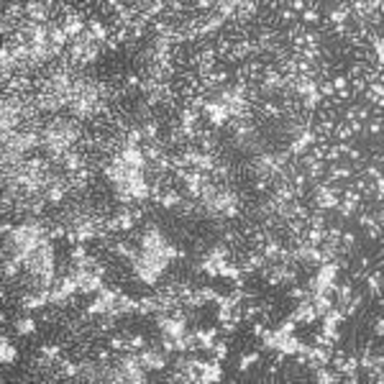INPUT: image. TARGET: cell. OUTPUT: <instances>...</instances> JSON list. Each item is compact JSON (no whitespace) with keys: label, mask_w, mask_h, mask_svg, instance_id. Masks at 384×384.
<instances>
[{"label":"cell","mask_w":384,"mask_h":384,"mask_svg":"<svg viewBox=\"0 0 384 384\" xmlns=\"http://www.w3.org/2000/svg\"><path fill=\"white\" fill-rule=\"evenodd\" d=\"M348 128H351L353 136H359V133H364V123H359V121H348Z\"/></svg>","instance_id":"obj_57"},{"label":"cell","mask_w":384,"mask_h":384,"mask_svg":"<svg viewBox=\"0 0 384 384\" xmlns=\"http://www.w3.org/2000/svg\"><path fill=\"white\" fill-rule=\"evenodd\" d=\"M320 100H323V97H320V92H318V90H315V92H310L307 97H302V100H300L302 113H315V110L320 108Z\"/></svg>","instance_id":"obj_18"},{"label":"cell","mask_w":384,"mask_h":384,"mask_svg":"<svg viewBox=\"0 0 384 384\" xmlns=\"http://www.w3.org/2000/svg\"><path fill=\"white\" fill-rule=\"evenodd\" d=\"M315 382L318 384H336V382H341V374L330 371L328 366H318L315 369Z\"/></svg>","instance_id":"obj_12"},{"label":"cell","mask_w":384,"mask_h":384,"mask_svg":"<svg viewBox=\"0 0 384 384\" xmlns=\"http://www.w3.org/2000/svg\"><path fill=\"white\" fill-rule=\"evenodd\" d=\"M39 353H41V356H46V359H51V361H59L61 346H57V343H44V346L39 348Z\"/></svg>","instance_id":"obj_29"},{"label":"cell","mask_w":384,"mask_h":384,"mask_svg":"<svg viewBox=\"0 0 384 384\" xmlns=\"http://www.w3.org/2000/svg\"><path fill=\"white\" fill-rule=\"evenodd\" d=\"M371 330H374V338H382V336H384V318H382V315L374 320V328H371Z\"/></svg>","instance_id":"obj_52"},{"label":"cell","mask_w":384,"mask_h":384,"mask_svg":"<svg viewBox=\"0 0 384 384\" xmlns=\"http://www.w3.org/2000/svg\"><path fill=\"white\" fill-rule=\"evenodd\" d=\"M312 144H315V133H312V128H305V131H300L297 136L292 138V144L287 146V151L292 156H300V154H305Z\"/></svg>","instance_id":"obj_2"},{"label":"cell","mask_w":384,"mask_h":384,"mask_svg":"<svg viewBox=\"0 0 384 384\" xmlns=\"http://www.w3.org/2000/svg\"><path fill=\"white\" fill-rule=\"evenodd\" d=\"M220 215H223V218H228V220H238V218H241V208H238V202H230L228 208H223Z\"/></svg>","instance_id":"obj_34"},{"label":"cell","mask_w":384,"mask_h":384,"mask_svg":"<svg viewBox=\"0 0 384 384\" xmlns=\"http://www.w3.org/2000/svg\"><path fill=\"white\" fill-rule=\"evenodd\" d=\"M264 333H266V323H264V320H254V323H251V336L254 338H261Z\"/></svg>","instance_id":"obj_46"},{"label":"cell","mask_w":384,"mask_h":384,"mask_svg":"<svg viewBox=\"0 0 384 384\" xmlns=\"http://www.w3.org/2000/svg\"><path fill=\"white\" fill-rule=\"evenodd\" d=\"M330 85H333V90H343V87H348V79H346V75H333Z\"/></svg>","instance_id":"obj_48"},{"label":"cell","mask_w":384,"mask_h":384,"mask_svg":"<svg viewBox=\"0 0 384 384\" xmlns=\"http://www.w3.org/2000/svg\"><path fill=\"white\" fill-rule=\"evenodd\" d=\"M220 330L226 336H230V333H236L238 330V323H233V320H226V323H220Z\"/></svg>","instance_id":"obj_53"},{"label":"cell","mask_w":384,"mask_h":384,"mask_svg":"<svg viewBox=\"0 0 384 384\" xmlns=\"http://www.w3.org/2000/svg\"><path fill=\"white\" fill-rule=\"evenodd\" d=\"M325 177H328L330 182H343V180H351V177H353V169L348 167V164H341V162H338V164H333V167L328 169Z\"/></svg>","instance_id":"obj_6"},{"label":"cell","mask_w":384,"mask_h":384,"mask_svg":"<svg viewBox=\"0 0 384 384\" xmlns=\"http://www.w3.org/2000/svg\"><path fill=\"white\" fill-rule=\"evenodd\" d=\"M312 343H318V346H323V348H330V351H333V346H336L325 333H315V336H312Z\"/></svg>","instance_id":"obj_43"},{"label":"cell","mask_w":384,"mask_h":384,"mask_svg":"<svg viewBox=\"0 0 384 384\" xmlns=\"http://www.w3.org/2000/svg\"><path fill=\"white\" fill-rule=\"evenodd\" d=\"M320 5H315V8H307L305 13H302V23H318L320 21V11H318Z\"/></svg>","instance_id":"obj_40"},{"label":"cell","mask_w":384,"mask_h":384,"mask_svg":"<svg viewBox=\"0 0 384 384\" xmlns=\"http://www.w3.org/2000/svg\"><path fill=\"white\" fill-rule=\"evenodd\" d=\"M121 156L131 169H144L146 167V156H144V151H141V146H123Z\"/></svg>","instance_id":"obj_3"},{"label":"cell","mask_w":384,"mask_h":384,"mask_svg":"<svg viewBox=\"0 0 384 384\" xmlns=\"http://www.w3.org/2000/svg\"><path fill=\"white\" fill-rule=\"evenodd\" d=\"M364 131L374 133V136H377V133H382V118H371V121L366 123V126H364Z\"/></svg>","instance_id":"obj_49"},{"label":"cell","mask_w":384,"mask_h":384,"mask_svg":"<svg viewBox=\"0 0 384 384\" xmlns=\"http://www.w3.org/2000/svg\"><path fill=\"white\" fill-rule=\"evenodd\" d=\"M187 256H190V254H187L184 248H177V254H174V259H180V261H184Z\"/></svg>","instance_id":"obj_61"},{"label":"cell","mask_w":384,"mask_h":384,"mask_svg":"<svg viewBox=\"0 0 384 384\" xmlns=\"http://www.w3.org/2000/svg\"><path fill=\"white\" fill-rule=\"evenodd\" d=\"M333 138H336V141H346V144L353 138V133H351V128H348V123H346V121H338V123H336V128H333Z\"/></svg>","instance_id":"obj_22"},{"label":"cell","mask_w":384,"mask_h":384,"mask_svg":"<svg viewBox=\"0 0 384 384\" xmlns=\"http://www.w3.org/2000/svg\"><path fill=\"white\" fill-rule=\"evenodd\" d=\"M141 131H144V141L146 144H162V123L154 118H146L141 123Z\"/></svg>","instance_id":"obj_4"},{"label":"cell","mask_w":384,"mask_h":384,"mask_svg":"<svg viewBox=\"0 0 384 384\" xmlns=\"http://www.w3.org/2000/svg\"><path fill=\"white\" fill-rule=\"evenodd\" d=\"M279 248H282V244L272 236V238L261 246V256L266 259V261H276V256H279Z\"/></svg>","instance_id":"obj_15"},{"label":"cell","mask_w":384,"mask_h":384,"mask_svg":"<svg viewBox=\"0 0 384 384\" xmlns=\"http://www.w3.org/2000/svg\"><path fill=\"white\" fill-rule=\"evenodd\" d=\"M348 31H351V26H348V23H338V26H330V33H333L336 39H343Z\"/></svg>","instance_id":"obj_44"},{"label":"cell","mask_w":384,"mask_h":384,"mask_svg":"<svg viewBox=\"0 0 384 384\" xmlns=\"http://www.w3.org/2000/svg\"><path fill=\"white\" fill-rule=\"evenodd\" d=\"M15 356H18V351H15V346L8 343V336L0 338V361L3 364H13Z\"/></svg>","instance_id":"obj_13"},{"label":"cell","mask_w":384,"mask_h":384,"mask_svg":"<svg viewBox=\"0 0 384 384\" xmlns=\"http://www.w3.org/2000/svg\"><path fill=\"white\" fill-rule=\"evenodd\" d=\"M323 177H325V162H312L307 167V180L310 182H318V180H323Z\"/></svg>","instance_id":"obj_24"},{"label":"cell","mask_w":384,"mask_h":384,"mask_svg":"<svg viewBox=\"0 0 384 384\" xmlns=\"http://www.w3.org/2000/svg\"><path fill=\"white\" fill-rule=\"evenodd\" d=\"M236 8H238V0H220V3H215V11L223 21H228V18H233L236 15Z\"/></svg>","instance_id":"obj_9"},{"label":"cell","mask_w":384,"mask_h":384,"mask_svg":"<svg viewBox=\"0 0 384 384\" xmlns=\"http://www.w3.org/2000/svg\"><path fill=\"white\" fill-rule=\"evenodd\" d=\"M366 238H369V241H379V238H382V226L366 228Z\"/></svg>","instance_id":"obj_51"},{"label":"cell","mask_w":384,"mask_h":384,"mask_svg":"<svg viewBox=\"0 0 384 384\" xmlns=\"http://www.w3.org/2000/svg\"><path fill=\"white\" fill-rule=\"evenodd\" d=\"M90 272H92V274H97V276H105V274H108V266H105L103 261H95V266H92Z\"/></svg>","instance_id":"obj_56"},{"label":"cell","mask_w":384,"mask_h":384,"mask_svg":"<svg viewBox=\"0 0 384 384\" xmlns=\"http://www.w3.org/2000/svg\"><path fill=\"white\" fill-rule=\"evenodd\" d=\"M118 49H121V44H118V41H115L113 36H110L108 41H105V44H103V51H118Z\"/></svg>","instance_id":"obj_55"},{"label":"cell","mask_w":384,"mask_h":384,"mask_svg":"<svg viewBox=\"0 0 384 384\" xmlns=\"http://www.w3.org/2000/svg\"><path fill=\"white\" fill-rule=\"evenodd\" d=\"M180 202H182V195L177 192L174 187H169V190H164L162 200H159V205H162V208H167V210H172V208H180Z\"/></svg>","instance_id":"obj_11"},{"label":"cell","mask_w":384,"mask_h":384,"mask_svg":"<svg viewBox=\"0 0 384 384\" xmlns=\"http://www.w3.org/2000/svg\"><path fill=\"white\" fill-rule=\"evenodd\" d=\"M67 233H69V228L64 226V223H51V226H49V230H46L49 241H59V238H67Z\"/></svg>","instance_id":"obj_25"},{"label":"cell","mask_w":384,"mask_h":384,"mask_svg":"<svg viewBox=\"0 0 384 384\" xmlns=\"http://www.w3.org/2000/svg\"><path fill=\"white\" fill-rule=\"evenodd\" d=\"M220 333L218 328H198L195 330V338H198V348L202 351H213V346H215V336Z\"/></svg>","instance_id":"obj_5"},{"label":"cell","mask_w":384,"mask_h":384,"mask_svg":"<svg viewBox=\"0 0 384 384\" xmlns=\"http://www.w3.org/2000/svg\"><path fill=\"white\" fill-rule=\"evenodd\" d=\"M213 351H215V361H226V356H228V343L226 341H215V346H213Z\"/></svg>","instance_id":"obj_36"},{"label":"cell","mask_w":384,"mask_h":384,"mask_svg":"<svg viewBox=\"0 0 384 384\" xmlns=\"http://www.w3.org/2000/svg\"><path fill=\"white\" fill-rule=\"evenodd\" d=\"M110 348H113V351H128V338L110 336Z\"/></svg>","instance_id":"obj_41"},{"label":"cell","mask_w":384,"mask_h":384,"mask_svg":"<svg viewBox=\"0 0 384 384\" xmlns=\"http://www.w3.org/2000/svg\"><path fill=\"white\" fill-rule=\"evenodd\" d=\"M146 348V338L144 336H128V351H141Z\"/></svg>","instance_id":"obj_37"},{"label":"cell","mask_w":384,"mask_h":384,"mask_svg":"<svg viewBox=\"0 0 384 384\" xmlns=\"http://www.w3.org/2000/svg\"><path fill=\"white\" fill-rule=\"evenodd\" d=\"M369 115H371V108H366V105H353V118L359 123L369 121Z\"/></svg>","instance_id":"obj_39"},{"label":"cell","mask_w":384,"mask_h":384,"mask_svg":"<svg viewBox=\"0 0 384 384\" xmlns=\"http://www.w3.org/2000/svg\"><path fill=\"white\" fill-rule=\"evenodd\" d=\"M200 110H195V108H180V113H177V123L180 126H187V128H195V123L200 121Z\"/></svg>","instance_id":"obj_8"},{"label":"cell","mask_w":384,"mask_h":384,"mask_svg":"<svg viewBox=\"0 0 384 384\" xmlns=\"http://www.w3.org/2000/svg\"><path fill=\"white\" fill-rule=\"evenodd\" d=\"M87 256H90V254H87L85 244H77V246H72V248H69V261H72V264L82 261V259H87Z\"/></svg>","instance_id":"obj_32"},{"label":"cell","mask_w":384,"mask_h":384,"mask_svg":"<svg viewBox=\"0 0 384 384\" xmlns=\"http://www.w3.org/2000/svg\"><path fill=\"white\" fill-rule=\"evenodd\" d=\"M276 338H279V336H276V330H266V333L259 338V341H261L264 351H274V348H276Z\"/></svg>","instance_id":"obj_31"},{"label":"cell","mask_w":384,"mask_h":384,"mask_svg":"<svg viewBox=\"0 0 384 384\" xmlns=\"http://www.w3.org/2000/svg\"><path fill=\"white\" fill-rule=\"evenodd\" d=\"M95 359L100 361V364L110 361V351H108V348H97V351H95Z\"/></svg>","instance_id":"obj_54"},{"label":"cell","mask_w":384,"mask_h":384,"mask_svg":"<svg viewBox=\"0 0 384 384\" xmlns=\"http://www.w3.org/2000/svg\"><path fill=\"white\" fill-rule=\"evenodd\" d=\"M266 374H269V377H276V374H279V364L269 361V366H266Z\"/></svg>","instance_id":"obj_60"},{"label":"cell","mask_w":384,"mask_h":384,"mask_svg":"<svg viewBox=\"0 0 384 384\" xmlns=\"http://www.w3.org/2000/svg\"><path fill=\"white\" fill-rule=\"evenodd\" d=\"M318 92H320V97H333V95H336L333 85H330V79H323V82H318Z\"/></svg>","instance_id":"obj_42"},{"label":"cell","mask_w":384,"mask_h":384,"mask_svg":"<svg viewBox=\"0 0 384 384\" xmlns=\"http://www.w3.org/2000/svg\"><path fill=\"white\" fill-rule=\"evenodd\" d=\"M18 261H13V259H5L3 261V279L5 282H11V279H15V276H18Z\"/></svg>","instance_id":"obj_26"},{"label":"cell","mask_w":384,"mask_h":384,"mask_svg":"<svg viewBox=\"0 0 384 384\" xmlns=\"http://www.w3.org/2000/svg\"><path fill=\"white\" fill-rule=\"evenodd\" d=\"M259 361H261V353L259 351H246L244 356H241V361H238V371H248V366H254Z\"/></svg>","instance_id":"obj_21"},{"label":"cell","mask_w":384,"mask_h":384,"mask_svg":"<svg viewBox=\"0 0 384 384\" xmlns=\"http://www.w3.org/2000/svg\"><path fill=\"white\" fill-rule=\"evenodd\" d=\"M287 297H290V300H297V302H300V300H307V297H310V290H307V287H300V284H292L290 292H287Z\"/></svg>","instance_id":"obj_33"},{"label":"cell","mask_w":384,"mask_h":384,"mask_svg":"<svg viewBox=\"0 0 384 384\" xmlns=\"http://www.w3.org/2000/svg\"><path fill=\"white\" fill-rule=\"evenodd\" d=\"M95 330H97V333H113V330H115V318L108 315V312L97 315V320H95Z\"/></svg>","instance_id":"obj_17"},{"label":"cell","mask_w":384,"mask_h":384,"mask_svg":"<svg viewBox=\"0 0 384 384\" xmlns=\"http://www.w3.org/2000/svg\"><path fill=\"white\" fill-rule=\"evenodd\" d=\"M205 256H208L210 261H226V259L230 256V246H228V244H223V241H220V244L210 246L208 251H205Z\"/></svg>","instance_id":"obj_10"},{"label":"cell","mask_w":384,"mask_h":384,"mask_svg":"<svg viewBox=\"0 0 384 384\" xmlns=\"http://www.w3.org/2000/svg\"><path fill=\"white\" fill-rule=\"evenodd\" d=\"M138 353V361H141V366L149 371V369H164L167 366V361H169V353L167 351H156L154 346L151 348H141V351H136Z\"/></svg>","instance_id":"obj_1"},{"label":"cell","mask_w":384,"mask_h":384,"mask_svg":"<svg viewBox=\"0 0 384 384\" xmlns=\"http://www.w3.org/2000/svg\"><path fill=\"white\" fill-rule=\"evenodd\" d=\"M100 51H103V44H92V46L85 51L82 61H79V69H82V67H87V64H92V61H97V57H100Z\"/></svg>","instance_id":"obj_23"},{"label":"cell","mask_w":384,"mask_h":384,"mask_svg":"<svg viewBox=\"0 0 384 384\" xmlns=\"http://www.w3.org/2000/svg\"><path fill=\"white\" fill-rule=\"evenodd\" d=\"M359 223H361V226H364V228H371V226H379V223H377V218H374V213H361V215H359Z\"/></svg>","instance_id":"obj_47"},{"label":"cell","mask_w":384,"mask_h":384,"mask_svg":"<svg viewBox=\"0 0 384 384\" xmlns=\"http://www.w3.org/2000/svg\"><path fill=\"white\" fill-rule=\"evenodd\" d=\"M302 39H305V46H307V49L320 46V33H318V31H305V33H302Z\"/></svg>","instance_id":"obj_35"},{"label":"cell","mask_w":384,"mask_h":384,"mask_svg":"<svg viewBox=\"0 0 384 384\" xmlns=\"http://www.w3.org/2000/svg\"><path fill=\"white\" fill-rule=\"evenodd\" d=\"M198 294H200V297H202L205 302H215V297H218V292L213 290V287H200V290H198Z\"/></svg>","instance_id":"obj_45"},{"label":"cell","mask_w":384,"mask_h":384,"mask_svg":"<svg viewBox=\"0 0 384 384\" xmlns=\"http://www.w3.org/2000/svg\"><path fill=\"white\" fill-rule=\"evenodd\" d=\"M192 8H198L200 13H210V8H215L213 0H198V3H192Z\"/></svg>","instance_id":"obj_50"},{"label":"cell","mask_w":384,"mask_h":384,"mask_svg":"<svg viewBox=\"0 0 384 384\" xmlns=\"http://www.w3.org/2000/svg\"><path fill=\"white\" fill-rule=\"evenodd\" d=\"M215 318H218V323H226V320H230V307H220Z\"/></svg>","instance_id":"obj_58"},{"label":"cell","mask_w":384,"mask_h":384,"mask_svg":"<svg viewBox=\"0 0 384 384\" xmlns=\"http://www.w3.org/2000/svg\"><path fill=\"white\" fill-rule=\"evenodd\" d=\"M215 264H218V276H226V279H230V282H233L236 276H241L238 264H230L228 259L226 261H215Z\"/></svg>","instance_id":"obj_14"},{"label":"cell","mask_w":384,"mask_h":384,"mask_svg":"<svg viewBox=\"0 0 384 384\" xmlns=\"http://www.w3.org/2000/svg\"><path fill=\"white\" fill-rule=\"evenodd\" d=\"M33 330H36V320H33L31 315H23L15 320V333L18 336H31Z\"/></svg>","instance_id":"obj_16"},{"label":"cell","mask_w":384,"mask_h":384,"mask_svg":"<svg viewBox=\"0 0 384 384\" xmlns=\"http://www.w3.org/2000/svg\"><path fill=\"white\" fill-rule=\"evenodd\" d=\"M151 312H159V302L156 294H144L136 305V315H151Z\"/></svg>","instance_id":"obj_7"},{"label":"cell","mask_w":384,"mask_h":384,"mask_svg":"<svg viewBox=\"0 0 384 384\" xmlns=\"http://www.w3.org/2000/svg\"><path fill=\"white\" fill-rule=\"evenodd\" d=\"M348 90H351V95L356 97V95H364V90H366V82L361 77H356V79H351V82H348Z\"/></svg>","instance_id":"obj_38"},{"label":"cell","mask_w":384,"mask_h":384,"mask_svg":"<svg viewBox=\"0 0 384 384\" xmlns=\"http://www.w3.org/2000/svg\"><path fill=\"white\" fill-rule=\"evenodd\" d=\"M274 13H276V18H279V21H282L284 26L294 23V18H297V13H292L290 8H287V3H284V5H279V8H276V11H274Z\"/></svg>","instance_id":"obj_30"},{"label":"cell","mask_w":384,"mask_h":384,"mask_svg":"<svg viewBox=\"0 0 384 384\" xmlns=\"http://www.w3.org/2000/svg\"><path fill=\"white\" fill-rule=\"evenodd\" d=\"M284 223H287V233L290 236H302V233H305V228H307V223L305 220H297V218H287Z\"/></svg>","instance_id":"obj_27"},{"label":"cell","mask_w":384,"mask_h":384,"mask_svg":"<svg viewBox=\"0 0 384 384\" xmlns=\"http://www.w3.org/2000/svg\"><path fill=\"white\" fill-rule=\"evenodd\" d=\"M259 315H261V305H256V302L244 305V323H254V320H259Z\"/></svg>","instance_id":"obj_28"},{"label":"cell","mask_w":384,"mask_h":384,"mask_svg":"<svg viewBox=\"0 0 384 384\" xmlns=\"http://www.w3.org/2000/svg\"><path fill=\"white\" fill-rule=\"evenodd\" d=\"M13 230H15V228H13V223H8V220L0 223V233H3V236H11Z\"/></svg>","instance_id":"obj_59"},{"label":"cell","mask_w":384,"mask_h":384,"mask_svg":"<svg viewBox=\"0 0 384 384\" xmlns=\"http://www.w3.org/2000/svg\"><path fill=\"white\" fill-rule=\"evenodd\" d=\"M259 110H261V115H266V118H282V108L276 100H264L261 105H259Z\"/></svg>","instance_id":"obj_19"},{"label":"cell","mask_w":384,"mask_h":384,"mask_svg":"<svg viewBox=\"0 0 384 384\" xmlns=\"http://www.w3.org/2000/svg\"><path fill=\"white\" fill-rule=\"evenodd\" d=\"M126 146H141L144 144V131H141V126H131L128 131H126Z\"/></svg>","instance_id":"obj_20"}]
</instances>
